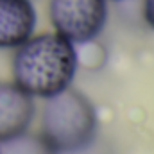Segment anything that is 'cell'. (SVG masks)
<instances>
[{"mask_svg":"<svg viewBox=\"0 0 154 154\" xmlns=\"http://www.w3.org/2000/svg\"><path fill=\"white\" fill-rule=\"evenodd\" d=\"M77 66L79 56L74 43L57 32L32 34L16 47L13 77L27 95L48 99L70 88Z\"/></svg>","mask_w":154,"mask_h":154,"instance_id":"obj_1","label":"cell"},{"mask_svg":"<svg viewBox=\"0 0 154 154\" xmlns=\"http://www.w3.org/2000/svg\"><path fill=\"white\" fill-rule=\"evenodd\" d=\"M95 131V108L79 90L66 88L47 99L41 118V136L56 154L84 149L91 143Z\"/></svg>","mask_w":154,"mask_h":154,"instance_id":"obj_2","label":"cell"},{"mask_svg":"<svg viewBox=\"0 0 154 154\" xmlns=\"http://www.w3.org/2000/svg\"><path fill=\"white\" fill-rule=\"evenodd\" d=\"M48 20L70 43H90L108 22V0H48Z\"/></svg>","mask_w":154,"mask_h":154,"instance_id":"obj_3","label":"cell"},{"mask_svg":"<svg viewBox=\"0 0 154 154\" xmlns=\"http://www.w3.org/2000/svg\"><path fill=\"white\" fill-rule=\"evenodd\" d=\"M32 118V97L14 82H0V142L25 133Z\"/></svg>","mask_w":154,"mask_h":154,"instance_id":"obj_4","label":"cell"},{"mask_svg":"<svg viewBox=\"0 0 154 154\" xmlns=\"http://www.w3.org/2000/svg\"><path fill=\"white\" fill-rule=\"evenodd\" d=\"M32 0H0V48H16L36 31Z\"/></svg>","mask_w":154,"mask_h":154,"instance_id":"obj_5","label":"cell"},{"mask_svg":"<svg viewBox=\"0 0 154 154\" xmlns=\"http://www.w3.org/2000/svg\"><path fill=\"white\" fill-rule=\"evenodd\" d=\"M0 154H56L41 134L22 133L0 142Z\"/></svg>","mask_w":154,"mask_h":154,"instance_id":"obj_6","label":"cell"},{"mask_svg":"<svg viewBox=\"0 0 154 154\" xmlns=\"http://www.w3.org/2000/svg\"><path fill=\"white\" fill-rule=\"evenodd\" d=\"M143 18L154 31V0H143Z\"/></svg>","mask_w":154,"mask_h":154,"instance_id":"obj_7","label":"cell"},{"mask_svg":"<svg viewBox=\"0 0 154 154\" xmlns=\"http://www.w3.org/2000/svg\"><path fill=\"white\" fill-rule=\"evenodd\" d=\"M115 2H120V0H115Z\"/></svg>","mask_w":154,"mask_h":154,"instance_id":"obj_8","label":"cell"}]
</instances>
